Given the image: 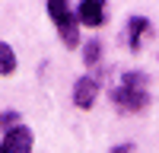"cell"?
Instances as JSON below:
<instances>
[{"label":"cell","mask_w":159,"mask_h":153,"mask_svg":"<svg viewBox=\"0 0 159 153\" xmlns=\"http://www.w3.org/2000/svg\"><path fill=\"white\" fill-rule=\"evenodd\" d=\"M16 73V51H13L7 42H0V76Z\"/></svg>","instance_id":"obj_7"},{"label":"cell","mask_w":159,"mask_h":153,"mask_svg":"<svg viewBox=\"0 0 159 153\" xmlns=\"http://www.w3.org/2000/svg\"><path fill=\"white\" fill-rule=\"evenodd\" d=\"M48 16L54 19L57 32L64 38L67 48H80V22H76V10L67 3V0H51L48 3Z\"/></svg>","instance_id":"obj_2"},{"label":"cell","mask_w":159,"mask_h":153,"mask_svg":"<svg viewBox=\"0 0 159 153\" xmlns=\"http://www.w3.org/2000/svg\"><path fill=\"white\" fill-rule=\"evenodd\" d=\"M96 96H99V80L96 76H80L73 83V105L76 109H92Z\"/></svg>","instance_id":"obj_5"},{"label":"cell","mask_w":159,"mask_h":153,"mask_svg":"<svg viewBox=\"0 0 159 153\" xmlns=\"http://www.w3.org/2000/svg\"><path fill=\"white\" fill-rule=\"evenodd\" d=\"M150 32V19L147 16H134L127 22V45L134 48V51H140V42H143V35Z\"/></svg>","instance_id":"obj_6"},{"label":"cell","mask_w":159,"mask_h":153,"mask_svg":"<svg viewBox=\"0 0 159 153\" xmlns=\"http://www.w3.org/2000/svg\"><path fill=\"white\" fill-rule=\"evenodd\" d=\"M16 121H19V115L16 112H0V131H13V128H16Z\"/></svg>","instance_id":"obj_9"},{"label":"cell","mask_w":159,"mask_h":153,"mask_svg":"<svg viewBox=\"0 0 159 153\" xmlns=\"http://www.w3.org/2000/svg\"><path fill=\"white\" fill-rule=\"evenodd\" d=\"M105 19H108V10L102 0H83L76 7V22L86 29H99V26H105Z\"/></svg>","instance_id":"obj_4"},{"label":"cell","mask_w":159,"mask_h":153,"mask_svg":"<svg viewBox=\"0 0 159 153\" xmlns=\"http://www.w3.org/2000/svg\"><path fill=\"white\" fill-rule=\"evenodd\" d=\"M99 58H102V42H99V38H92V42L83 45V61H86V67H96Z\"/></svg>","instance_id":"obj_8"},{"label":"cell","mask_w":159,"mask_h":153,"mask_svg":"<svg viewBox=\"0 0 159 153\" xmlns=\"http://www.w3.org/2000/svg\"><path fill=\"white\" fill-rule=\"evenodd\" d=\"M127 150H130V147H118V150H115V153H127Z\"/></svg>","instance_id":"obj_10"},{"label":"cell","mask_w":159,"mask_h":153,"mask_svg":"<svg viewBox=\"0 0 159 153\" xmlns=\"http://www.w3.org/2000/svg\"><path fill=\"white\" fill-rule=\"evenodd\" d=\"M115 99V105L121 109V112H130V115H137L150 105V93H147V76H143L140 70L134 73H124L121 76V86L111 93Z\"/></svg>","instance_id":"obj_1"},{"label":"cell","mask_w":159,"mask_h":153,"mask_svg":"<svg viewBox=\"0 0 159 153\" xmlns=\"http://www.w3.org/2000/svg\"><path fill=\"white\" fill-rule=\"evenodd\" d=\"M32 147H35V134L29 124H16L0 140V153H32Z\"/></svg>","instance_id":"obj_3"}]
</instances>
